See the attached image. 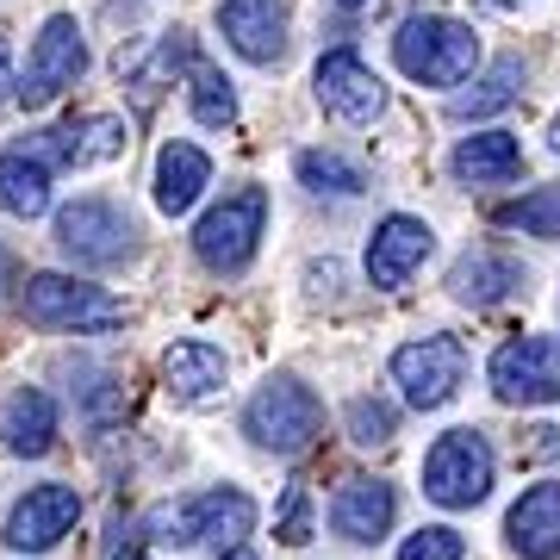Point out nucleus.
<instances>
[{"mask_svg":"<svg viewBox=\"0 0 560 560\" xmlns=\"http://www.w3.org/2000/svg\"><path fill=\"white\" fill-rule=\"evenodd\" d=\"M143 529H150V541H168V548L219 541L224 555H231L256 529V499L237 492V486H212V492H194V499H180V504H156L143 517Z\"/></svg>","mask_w":560,"mask_h":560,"instance_id":"f257e3e1","label":"nucleus"},{"mask_svg":"<svg viewBox=\"0 0 560 560\" xmlns=\"http://www.w3.org/2000/svg\"><path fill=\"white\" fill-rule=\"evenodd\" d=\"M393 57L411 81L423 88H460L480 62V38L460 20H442V13H423V20H405L399 38H393Z\"/></svg>","mask_w":560,"mask_h":560,"instance_id":"f03ea898","label":"nucleus"},{"mask_svg":"<svg viewBox=\"0 0 560 560\" xmlns=\"http://www.w3.org/2000/svg\"><path fill=\"white\" fill-rule=\"evenodd\" d=\"M492 442L480 430H448L436 436V448L423 455V499L442 504V511H474V504L492 492Z\"/></svg>","mask_w":560,"mask_h":560,"instance_id":"7ed1b4c3","label":"nucleus"},{"mask_svg":"<svg viewBox=\"0 0 560 560\" xmlns=\"http://www.w3.org/2000/svg\"><path fill=\"white\" fill-rule=\"evenodd\" d=\"M243 430L261 442V448H275V455H305L324 430V405L318 393L293 374H275V381L261 386L249 411H243Z\"/></svg>","mask_w":560,"mask_h":560,"instance_id":"20e7f679","label":"nucleus"},{"mask_svg":"<svg viewBox=\"0 0 560 560\" xmlns=\"http://www.w3.org/2000/svg\"><path fill=\"white\" fill-rule=\"evenodd\" d=\"M261 224H268V194L261 187H237L224 194L200 224H194V256L212 268V275H243L256 261Z\"/></svg>","mask_w":560,"mask_h":560,"instance_id":"39448f33","label":"nucleus"},{"mask_svg":"<svg viewBox=\"0 0 560 560\" xmlns=\"http://www.w3.org/2000/svg\"><path fill=\"white\" fill-rule=\"evenodd\" d=\"M20 305L25 318L38 324V330H119L125 324V305L101 287H88V280H69V275H32L20 287Z\"/></svg>","mask_w":560,"mask_h":560,"instance_id":"423d86ee","label":"nucleus"},{"mask_svg":"<svg viewBox=\"0 0 560 560\" xmlns=\"http://www.w3.org/2000/svg\"><path fill=\"white\" fill-rule=\"evenodd\" d=\"M88 75V44H81V25L69 13L44 20L38 44H32V62H25V81H13L25 113H44L50 101H62L75 81Z\"/></svg>","mask_w":560,"mask_h":560,"instance_id":"0eeeda50","label":"nucleus"},{"mask_svg":"<svg viewBox=\"0 0 560 560\" xmlns=\"http://www.w3.org/2000/svg\"><path fill=\"white\" fill-rule=\"evenodd\" d=\"M125 143H131V131H125L119 113H81V119L57 125V131L25 138L20 150L32 162H44V168H94V162L125 156Z\"/></svg>","mask_w":560,"mask_h":560,"instance_id":"6e6552de","label":"nucleus"},{"mask_svg":"<svg viewBox=\"0 0 560 560\" xmlns=\"http://www.w3.org/2000/svg\"><path fill=\"white\" fill-rule=\"evenodd\" d=\"M131 219L113 200H75L57 212V243L62 256H75L81 268H119L131 256Z\"/></svg>","mask_w":560,"mask_h":560,"instance_id":"1a4fd4ad","label":"nucleus"},{"mask_svg":"<svg viewBox=\"0 0 560 560\" xmlns=\"http://www.w3.org/2000/svg\"><path fill=\"white\" fill-rule=\"evenodd\" d=\"M460 374H467V349H460L455 337H418L393 355V386H399L405 405H418V411H436V405L455 399Z\"/></svg>","mask_w":560,"mask_h":560,"instance_id":"9d476101","label":"nucleus"},{"mask_svg":"<svg viewBox=\"0 0 560 560\" xmlns=\"http://www.w3.org/2000/svg\"><path fill=\"white\" fill-rule=\"evenodd\" d=\"M492 393L504 405L560 399V337H511L492 355Z\"/></svg>","mask_w":560,"mask_h":560,"instance_id":"9b49d317","label":"nucleus"},{"mask_svg":"<svg viewBox=\"0 0 560 560\" xmlns=\"http://www.w3.org/2000/svg\"><path fill=\"white\" fill-rule=\"evenodd\" d=\"M312 88H318L324 113H330V119H342V125L381 119V106H386V81L374 75V69H368L355 50H324Z\"/></svg>","mask_w":560,"mask_h":560,"instance_id":"f8f14e48","label":"nucleus"},{"mask_svg":"<svg viewBox=\"0 0 560 560\" xmlns=\"http://www.w3.org/2000/svg\"><path fill=\"white\" fill-rule=\"evenodd\" d=\"M81 523V492L75 486H32L20 504H13V517H7V548H20V555H44V548H57L69 529Z\"/></svg>","mask_w":560,"mask_h":560,"instance_id":"ddd939ff","label":"nucleus"},{"mask_svg":"<svg viewBox=\"0 0 560 560\" xmlns=\"http://www.w3.org/2000/svg\"><path fill=\"white\" fill-rule=\"evenodd\" d=\"M430 249H436V231L423 219H411V212H393V219H381V231L368 243V280L381 293H393V287H405V280L418 275Z\"/></svg>","mask_w":560,"mask_h":560,"instance_id":"4468645a","label":"nucleus"},{"mask_svg":"<svg viewBox=\"0 0 560 560\" xmlns=\"http://www.w3.org/2000/svg\"><path fill=\"white\" fill-rule=\"evenodd\" d=\"M219 32L249 62L287 57V0H219Z\"/></svg>","mask_w":560,"mask_h":560,"instance_id":"2eb2a0df","label":"nucleus"},{"mask_svg":"<svg viewBox=\"0 0 560 560\" xmlns=\"http://www.w3.org/2000/svg\"><path fill=\"white\" fill-rule=\"evenodd\" d=\"M180 69H194V38L187 32H156V44H143V50H125L119 57V75L125 88L138 94V106H156L162 88H175Z\"/></svg>","mask_w":560,"mask_h":560,"instance_id":"dca6fc26","label":"nucleus"},{"mask_svg":"<svg viewBox=\"0 0 560 560\" xmlns=\"http://www.w3.org/2000/svg\"><path fill=\"white\" fill-rule=\"evenodd\" d=\"M504 536H511V548H517L523 560H555L560 555V480L529 486V492L511 504Z\"/></svg>","mask_w":560,"mask_h":560,"instance_id":"f3484780","label":"nucleus"},{"mask_svg":"<svg viewBox=\"0 0 560 560\" xmlns=\"http://www.w3.org/2000/svg\"><path fill=\"white\" fill-rule=\"evenodd\" d=\"M399 517V499L386 480H342V492L330 499V529L342 541H381Z\"/></svg>","mask_w":560,"mask_h":560,"instance_id":"a211bd4d","label":"nucleus"},{"mask_svg":"<svg viewBox=\"0 0 560 560\" xmlns=\"http://www.w3.org/2000/svg\"><path fill=\"white\" fill-rule=\"evenodd\" d=\"M224 374H231V361H224L219 342L187 337V342H175V349L162 355V386H168V393H175L180 405L212 399V393L224 386Z\"/></svg>","mask_w":560,"mask_h":560,"instance_id":"6ab92c4d","label":"nucleus"},{"mask_svg":"<svg viewBox=\"0 0 560 560\" xmlns=\"http://www.w3.org/2000/svg\"><path fill=\"white\" fill-rule=\"evenodd\" d=\"M467 187H504V180L523 175V143L511 131H474V138L455 143V156H448Z\"/></svg>","mask_w":560,"mask_h":560,"instance_id":"aec40b11","label":"nucleus"},{"mask_svg":"<svg viewBox=\"0 0 560 560\" xmlns=\"http://www.w3.org/2000/svg\"><path fill=\"white\" fill-rule=\"evenodd\" d=\"M206 187H212V156H206L200 143H180V138L162 143V156H156V206L162 212L180 219Z\"/></svg>","mask_w":560,"mask_h":560,"instance_id":"412c9836","label":"nucleus"},{"mask_svg":"<svg viewBox=\"0 0 560 560\" xmlns=\"http://www.w3.org/2000/svg\"><path fill=\"white\" fill-rule=\"evenodd\" d=\"M0 436H7L13 455H50L57 448V405H50V393L20 386L13 399L0 405Z\"/></svg>","mask_w":560,"mask_h":560,"instance_id":"4be33fe9","label":"nucleus"},{"mask_svg":"<svg viewBox=\"0 0 560 560\" xmlns=\"http://www.w3.org/2000/svg\"><path fill=\"white\" fill-rule=\"evenodd\" d=\"M523 287V268L499 249H474V256L455 261V275H448V293L460 305H499L504 293H517Z\"/></svg>","mask_w":560,"mask_h":560,"instance_id":"5701e85b","label":"nucleus"},{"mask_svg":"<svg viewBox=\"0 0 560 560\" xmlns=\"http://www.w3.org/2000/svg\"><path fill=\"white\" fill-rule=\"evenodd\" d=\"M0 212H13V219H38V212H50V168L32 162L20 143L0 150Z\"/></svg>","mask_w":560,"mask_h":560,"instance_id":"b1692460","label":"nucleus"},{"mask_svg":"<svg viewBox=\"0 0 560 560\" xmlns=\"http://www.w3.org/2000/svg\"><path fill=\"white\" fill-rule=\"evenodd\" d=\"M517 88H523V57H499L467 94L448 101V113H455V119H486V113H499V106L517 101Z\"/></svg>","mask_w":560,"mask_h":560,"instance_id":"393cba45","label":"nucleus"},{"mask_svg":"<svg viewBox=\"0 0 560 560\" xmlns=\"http://www.w3.org/2000/svg\"><path fill=\"white\" fill-rule=\"evenodd\" d=\"M187 106H194V119L212 125V131L237 125V94H231L224 69H212V62H200V57H194V69H187Z\"/></svg>","mask_w":560,"mask_h":560,"instance_id":"a878e982","label":"nucleus"},{"mask_svg":"<svg viewBox=\"0 0 560 560\" xmlns=\"http://www.w3.org/2000/svg\"><path fill=\"white\" fill-rule=\"evenodd\" d=\"M492 219H499L504 231H523V237H560V187H536V194L499 206Z\"/></svg>","mask_w":560,"mask_h":560,"instance_id":"bb28decb","label":"nucleus"},{"mask_svg":"<svg viewBox=\"0 0 560 560\" xmlns=\"http://www.w3.org/2000/svg\"><path fill=\"white\" fill-rule=\"evenodd\" d=\"M300 180L312 187V194H342V200L368 187V175H361L349 156H337V150H305V156H300Z\"/></svg>","mask_w":560,"mask_h":560,"instance_id":"cd10ccee","label":"nucleus"},{"mask_svg":"<svg viewBox=\"0 0 560 560\" xmlns=\"http://www.w3.org/2000/svg\"><path fill=\"white\" fill-rule=\"evenodd\" d=\"M349 436L361 442V448H386V442L399 436V411L381 399H355L349 405Z\"/></svg>","mask_w":560,"mask_h":560,"instance_id":"c85d7f7f","label":"nucleus"},{"mask_svg":"<svg viewBox=\"0 0 560 560\" xmlns=\"http://www.w3.org/2000/svg\"><path fill=\"white\" fill-rule=\"evenodd\" d=\"M275 536L287 541V548H305V541H312V492H305V486H287V504H280Z\"/></svg>","mask_w":560,"mask_h":560,"instance_id":"c756f323","label":"nucleus"},{"mask_svg":"<svg viewBox=\"0 0 560 560\" xmlns=\"http://www.w3.org/2000/svg\"><path fill=\"white\" fill-rule=\"evenodd\" d=\"M399 560H460V536L442 529V523H430V529H418V536L399 548Z\"/></svg>","mask_w":560,"mask_h":560,"instance_id":"7c9ffc66","label":"nucleus"},{"mask_svg":"<svg viewBox=\"0 0 560 560\" xmlns=\"http://www.w3.org/2000/svg\"><path fill=\"white\" fill-rule=\"evenodd\" d=\"M523 455H529V460H560V430H555V423H541V430H529V442H523Z\"/></svg>","mask_w":560,"mask_h":560,"instance_id":"2f4dec72","label":"nucleus"},{"mask_svg":"<svg viewBox=\"0 0 560 560\" xmlns=\"http://www.w3.org/2000/svg\"><path fill=\"white\" fill-rule=\"evenodd\" d=\"M7 287H20V261L0 249V305H7Z\"/></svg>","mask_w":560,"mask_h":560,"instance_id":"473e14b6","label":"nucleus"},{"mask_svg":"<svg viewBox=\"0 0 560 560\" xmlns=\"http://www.w3.org/2000/svg\"><path fill=\"white\" fill-rule=\"evenodd\" d=\"M13 94V50H7V38H0V101Z\"/></svg>","mask_w":560,"mask_h":560,"instance_id":"72a5a7b5","label":"nucleus"},{"mask_svg":"<svg viewBox=\"0 0 560 560\" xmlns=\"http://www.w3.org/2000/svg\"><path fill=\"white\" fill-rule=\"evenodd\" d=\"M486 13H511V7H523V0H480Z\"/></svg>","mask_w":560,"mask_h":560,"instance_id":"f704fd0d","label":"nucleus"},{"mask_svg":"<svg viewBox=\"0 0 560 560\" xmlns=\"http://www.w3.org/2000/svg\"><path fill=\"white\" fill-rule=\"evenodd\" d=\"M548 143H555V156H560V113H555V125H548Z\"/></svg>","mask_w":560,"mask_h":560,"instance_id":"c9c22d12","label":"nucleus"},{"mask_svg":"<svg viewBox=\"0 0 560 560\" xmlns=\"http://www.w3.org/2000/svg\"><path fill=\"white\" fill-rule=\"evenodd\" d=\"M219 560H256V555H249V548H231V555H219Z\"/></svg>","mask_w":560,"mask_h":560,"instance_id":"e433bc0d","label":"nucleus"},{"mask_svg":"<svg viewBox=\"0 0 560 560\" xmlns=\"http://www.w3.org/2000/svg\"><path fill=\"white\" fill-rule=\"evenodd\" d=\"M119 560H150V555H119Z\"/></svg>","mask_w":560,"mask_h":560,"instance_id":"4c0bfd02","label":"nucleus"},{"mask_svg":"<svg viewBox=\"0 0 560 560\" xmlns=\"http://www.w3.org/2000/svg\"><path fill=\"white\" fill-rule=\"evenodd\" d=\"M337 7H361V0H337Z\"/></svg>","mask_w":560,"mask_h":560,"instance_id":"58836bf2","label":"nucleus"}]
</instances>
